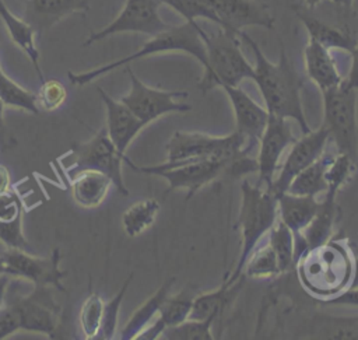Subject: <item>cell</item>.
I'll return each mask as SVG.
<instances>
[{
    "label": "cell",
    "mask_w": 358,
    "mask_h": 340,
    "mask_svg": "<svg viewBox=\"0 0 358 340\" xmlns=\"http://www.w3.org/2000/svg\"><path fill=\"white\" fill-rule=\"evenodd\" d=\"M238 35L255 56L253 81L260 91L267 112L296 122L302 133L310 132L301 99L302 78L288 59L284 43L280 41V57L274 63L266 57L250 35L245 31H239Z\"/></svg>",
    "instance_id": "obj_1"
},
{
    "label": "cell",
    "mask_w": 358,
    "mask_h": 340,
    "mask_svg": "<svg viewBox=\"0 0 358 340\" xmlns=\"http://www.w3.org/2000/svg\"><path fill=\"white\" fill-rule=\"evenodd\" d=\"M295 269L305 291L320 301H327L352 285L355 259L344 242L330 238L322 245L305 249Z\"/></svg>",
    "instance_id": "obj_2"
},
{
    "label": "cell",
    "mask_w": 358,
    "mask_h": 340,
    "mask_svg": "<svg viewBox=\"0 0 358 340\" xmlns=\"http://www.w3.org/2000/svg\"><path fill=\"white\" fill-rule=\"evenodd\" d=\"M278 220L277 196L267 187L252 185L243 179L241 185V208L238 225L241 227V250L232 273L224 280L228 285L242 278L245 262L260 239L268 234Z\"/></svg>",
    "instance_id": "obj_3"
},
{
    "label": "cell",
    "mask_w": 358,
    "mask_h": 340,
    "mask_svg": "<svg viewBox=\"0 0 358 340\" xmlns=\"http://www.w3.org/2000/svg\"><path fill=\"white\" fill-rule=\"evenodd\" d=\"M201 31H203V28L197 22L185 21L180 25H175V27L171 25L165 31L151 36L134 53H131L126 57H122L119 60L110 62L108 64L98 66L88 71H83V73L69 71L67 77L73 85L81 87V85H85L91 81L99 78L101 76H103L117 67L126 66L134 60L144 59V57L158 55V53H169V52L187 53L192 57H194L204 67L207 63V57H206V46H204V42L201 38Z\"/></svg>",
    "instance_id": "obj_4"
},
{
    "label": "cell",
    "mask_w": 358,
    "mask_h": 340,
    "mask_svg": "<svg viewBox=\"0 0 358 340\" xmlns=\"http://www.w3.org/2000/svg\"><path fill=\"white\" fill-rule=\"evenodd\" d=\"M201 38L207 57L203 76L197 83L201 92H207L214 87H235L245 80H253V66L241 49L242 41L238 34L222 28L215 34H208L203 29Z\"/></svg>",
    "instance_id": "obj_5"
},
{
    "label": "cell",
    "mask_w": 358,
    "mask_h": 340,
    "mask_svg": "<svg viewBox=\"0 0 358 340\" xmlns=\"http://www.w3.org/2000/svg\"><path fill=\"white\" fill-rule=\"evenodd\" d=\"M123 154L117 151L115 144L108 136L106 127H101L92 139L85 143H74L64 155V158H73V162L63 164V168L69 178L81 171H98L106 175L117 192L123 196L129 194V189L124 185L122 165L124 162Z\"/></svg>",
    "instance_id": "obj_6"
},
{
    "label": "cell",
    "mask_w": 358,
    "mask_h": 340,
    "mask_svg": "<svg viewBox=\"0 0 358 340\" xmlns=\"http://www.w3.org/2000/svg\"><path fill=\"white\" fill-rule=\"evenodd\" d=\"M357 94V90L348 88L344 83L322 92V127L329 133V139L336 146L337 153L347 154L354 160L358 150Z\"/></svg>",
    "instance_id": "obj_7"
},
{
    "label": "cell",
    "mask_w": 358,
    "mask_h": 340,
    "mask_svg": "<svg viewBox=\"0 0 358 340\" xmlns=\"http://www.w3.org/2000/svg\"><path fill=\"white\" fill-rule=\"evenodd\" d=\"M166 162L197 160H225L232 162L246 150L243 137L235 130L227 136H213L200 132L176 130L166 143Z\"/></svg>",
    "instance_id": "obj_8"
},
{
    "label": "cell",
    "mask_w": 358,
    "mask_h": 340,
    "mask_svg": "<svg viewBox=\"0 0 358 340\" xmlns=\"http://www.w3.org/2000/svg\"><path fill=\"white\" fill-rule=\"evenodd\" d=\"M124 162L137 172L161 176L168 182V189L165 194L183 189L186 190V199L189 200L194 196L203 186L211 183L221 175L227 173L229 161L225 160H197V161H185V162H162L157 165H144L138 167L127 157Z\"/></svg>",
    "instance_id": "obj_9"
},
{
    "label": "cell",
    "mask_w": 358,
    "mask_h": 340,
    "mask_svg": "<svg viewBox=\"0 0 358 340\" xmlns=\"http://www.w3.org/2000/svg\"><path fill=\"white\" fill-rule=\"evenodd\" d=\"M130 78V90L120 101L147 126L161 116L169 113H186L192 106L182 99L187 97L186 91H168L144 84L134 71L126 69Z\"/></svg>",
    "instance_id": "obj_10"
},
{
    "label": "cell",
    "mask_w": 358,
    "mask_h": 340,
    "mask_svg": "<svg viewBox=\"0 0 358 340\" xmlns=\"http://www.w3.org/2000/svg\"><path fill=\"white\" fill-rule=\"evenodd\" d=\"M161 4V0H126L116 18L102 29L91 32L84 46L120 32H137L154 36L165 31L171 25L159 15Z\"/></svg>",
    "instance_id": "obj_11"
},
{
    "label": "cell",
    "mask_w": 358,
    "mask_h": 340,
    "mask_svg": "<svg viewBox=\"0 0 358 340\" xmlns=\"http://www.w3.org/2000/svg\"><path fill=\"white\" fill-rule=\"evenodd\" d=\"M50 285H35L28 295H11L10 302L20 316V327L27 332L48 334L55 339L59 333V305L53 298Z\"/></svg>",
    "instance_id": "obj_12"
},
{
    "label": "cell",
    "mask_w": 358,
    "mask_h": 340,
    "mask_svg": "<svg viewBox=\"0 0 358 340\" xmlns=\"http://www.w3.org/2000/svg\"><path fill=\"white\" fill-rule=\"evenodd\" d=\"M330 141L329 133L320 126L316 130L302 133L288 148V154L284 162L278 167V171L271 182L270 190L278 196L287 192L291 180L306 167L313 164L324 154V148Z\"/></svg>",
    "instance_id": "obj_13"
},
{
    "label": "cell",
    "mask_w": 358,
    "mask_h": 340,
    "mask_svg": "<svg viewBox=\"0 0 358 340\" xmlns=\"http://www.w3.org/2000/svg\"><path fill=\"white\" fill-rule=\"evenodd\" d=\"M295 140L296 137L291 130L288 119L278 118L274 115L268 116L267 125L257 141V185L270 189L271 182L278 171L282 154L289 148V146Z\"/></svg>",
    "instance_id": "obj_14"
},
{
    "label": "cell",
    "mask_w": 358,
    "mask_h": 340,
    "mask_svg": "<svg viewBox=\"0 0 358 340\" xmlns=\"http://www.w3.org/2000/svg\"><path fill=\"white\" fill-rule=\"evenodd\" d=\"M8 266V276L22 277L35 285H50L62 292L66 291L62 280L67 271L60 270V250L53 249L49 257L32 255L31 252L7 248L3 253Z\"/></svg>",
    "instance_id": "obj_15"
},
{
    "label": "cell",
    "mask_w": 358,
    "mask_h": 340,
    "mask_svg": "<svg viewBox=\"0 0 358 340\" xmlns=\"http://www.w3.org/2000/svg\"><path fill=\"white\" fill-rule=\"evenodd\" d=\"M214 13L218 27L238 34L248 27L274 28L275 18L266 4L257 0H204Z\"/></svg>",
    "instance_id": "obj_16"
},
{
    "label": "cell",
    "mask_w": 358,
    "mask_h": 340,
    "mask_svg": "<svg viewBox=\"0 0 358 340\" xmlns=\"http://www.w3.org/2000/svg\"><path fill=\"white\" fill-rule=\"evenodd\" d=\"M220 88L227 94L231 102L235 118V132L243 137L246 150L250 151L253 146L257 144L270 113L266 106L257 104L239 85H222Z\"/></svg>",
    "instance_id": "obj_17"
},
{
    "label": "cell",
    "mask_w": 358,
    "mask_h": 340,
    "mask_svg": "<svg viewBox=\"0 0 358 340\" xmlns=\"http://www.w3.org/2000/svg\"><path fill=\"white\" fill-rule=\"evenodd\" d=\"M98 94L106 108V132L117 151L126 155V150L145 125L119 99L112 98L102 88Z\"/></svg>",
    "instance_id": "obj_18"
},
{
    "label": "cell",
    "mask_w": 358,
    "mask_h": 340,
    "mask_svg": "<svg viewBox=\"0 0 358 340\" xmlns=\"http://www.w3.org/2000/svg\"><path fill=\"white\" fill-rule=\"evenodd\" d=\"M88 10V0H27L24 20L36 34H42L62 18L77 11Z\"/></svg>",
    "instance_id": "obj_19"
},
{
    "label": "cell",
    "mask_w": 358,
    "mask_h": 340,
    "mask_svg": "<svg viewBox=\"0 0 358 340\" xmlns=\"http://www.w3.org/2000/svg\"><path fill=\"white\" fill-rule=\"evenodd\" d=\"M303 64L308 78L320 90V92L334 88L343 83L337 64L330 49L309 38L303 48Z\"/></svg>",
    "instance_id": "obj_20"
},
{
    "label": "cell",
    "mask_w": 358,
    "mask_h": 340,
    "mask_svg": "<svg viewBox=\"0 0 358 340\" xmlns=\"http://www.w3.org/2000/svg\"><path fill=\"white\" fill-rule=\"evenodd\" d=\"M295 15L303 24L309 38L315 39L327 49H340L344 52H351L357 43V38L348 31L336 28L315 15H312L305 6H292Z\"/></svg>",
    "instance_id": "obj_21"
},
{
    "label": "cell",
    "mask_w": 358,
    "mask_h": 340,
    "mask_svg": "<svg viewBox=\"0 0 358 340\" xmlns=\"http://www.w3.org/2000/svg\"><path fill=\"white\" fill-rule=\"evenodd\" d=\"M320 201L313 196H299L284 192L277 196L278 220L295 235H299L313 220Z\"/></svg>",
    "instance_id": "obj_22"
},
{
    "label": "cell",
    "mask_w": 358,
    "mask_h": 340,
    "mask_svg": "<svg viewBox=\"0 0 358 340\" xmlns=\"http://www.w3.org/2000/svg\"><path fill=\"white\" fill-rule=\"evenodd\" d=\"M74 201L85 208L98 207L106 197L112 180L98 171H81L70 178Z\"/></svg>",
    "instance_id": "obj_23"
},
{
    "label": "cell",
    "mask_w": 358,
    "mask_h": 340,
    "mask_svg": "<svg viewBox=\"0 0 358 340\" xmlns=\"http://www.w3.org/2000/svg\"><path fill=\"white\" fill-rule=\"evenodd\" d=\"M176 278L169 277L164 284L147 299L144 301L126 322L123 329L120 330V340H134L137 336L158 316L159 309L165 301V298L171 294V288L173 287Z\"/></svg>",
    "instance_id": "obj_24"
},
{
    "label": "cell",
    "mask_w": 358,
    "mask_h": 340,
    "mask_svg": "<svg viewBox=\"0 0 358 340\" xmlns=\"http://www.w3.org/2000/svg\"><path fill=\"white\" fill-rule=\"evenodd\" d=\"M0 18L4 22L11 41L21 50L25 52V55L29 57L41 83H43L45 78H43V73L39 66V50L35 45V34H36L35 29L24 18L14 15L8 10V7L6 6V3L3 0H0Z\"/></svg>",
    "instance_id": "obj_25"
},
{
    "label": "cell",
    "mask_w": 358,
    "mask_h": 340,
    "mask_svg": "<svg viewBox=\"0 0 358 340\" xmlns=\"http://www.w3.org/2000/svg\"><path fill=\"white\" fill-rule=\"evenodd\" d=\"M337 192L326 190L324 199L320 200L319 208L310 224L301 232L303 241L306 242V249L324 243L331 238L333 227L337 220V206H336Z\"/></svg>",
    "instance_id": "obj_26"
},
{
    "label": "cell",
    "mask_w": 358,
    "mask_h": 340,
    "mask_svg": "<svg viewBox=\"0 0 358 340\" xmlns=\"http://www.w3.org/2000/svg\"><path fill=\"white\" fill-rule=\"evenodd\" d=\"M239 284L241 280L232 285H228L225 281H222L218 288L210 292H199L194 297L189 319L204 320L208 318H214L217 320L218 316L224 312L225 306L229 304V301L235 297Z\"/></svg>",
    "instance_id": "obj_27"
},
{
    "label": "cell",
    "mask_w": 358,
    "mask_h": 340,
    "mask_svg": "<svg viewBox=\"0 0 358 340\" xmlns=\"http://www.w3.org/2000/svg\"><path fill=\"white\" fill-rule=\"evenodd\" d=\"M331 155L323 154L313 164L302 169L288 185L287 192L299 196H313L317 197L327 190L326 168Z\"/></svg>",
    "instance_id": "obj_28"
},
{
    "label": "cell",
    "mask_w": 358,
    "mask_h": 340,
    "mask_svg": "<svg viewBox=\"0 0 358 340\" xmlns=\"http://www.w3.org/2000/svg\"><path fill=\"white\" fill-rule=\"evenodd\" d=\"M267 241L271 245L280 273H288L295 269L296 263V249H295V234L280 220L271 227L267 234Z\"/></svg>",
    "instance_id": "obj_29"
},
{
    "label": "cell",
    "mask_w": 358,
    "mask_h": 340,
    "mask_svg": "<svg viewBox=\"0 0 358 340\" xmlns=\"http://www.w3.org/2000/svg\"><path fill=\"white\" fill-rule=\"evenodd\" d=\"M159 208L161 206L155 199H144L131 204L122 215L124 232L131 238L143 234L154 224Z\"/></svg>",
    "instance_id": "obj_30"
},
{
    "label": "cell",
    "mask_w": 358,
    "mask_h": 340,
    "mask_svg": "<svg viewBox=\"0 0 358 340\" xmlns=\"http://www.w3.org/2000/svg\"><path fill=\"white\" fill-rule=\"evenodd\" d=\"M197 294L199 292L196 291V288L186 287L173 295L169 294L165 298L158 313V319L162 322L165 329L179 325L186 319H189L193 301Z\"/></svg>",
    "instance_id": "obj_31"
},
{
    "label": "cell",
    "mask_w": 358,
    "mask_h": 340,
    "mask_svg": "<svg viewBox=\"0 0 358 340\" xmlns=\"http://www.w3.org/2000/svg\"><path fill=\"white\" fill-rule=\"evenodd\" d=\"M278 274H281L278 269V262L268 241L264 245L256 246L252 250L248 260L245 262L242 271V277L246 276L255 280L273 278Z\"/></svg>",
    "instance_id": "obj_32"
},
{
    "label": "cell",
    "mask_w": 358,
    "mask_h": 340,
    "mask_svg": "<svg viewBox=\"0 0 358 340\" xmlns=\"http://www.w3.org/2000/svg\"><path fill=\"white\" fill-rule=\"evenodd\" d=\"M0 101L4 106L18 108L34 115L41 112L36 105V94L17 84L3 70L0 71Z\"/></svg>",
    "instance_id": "obj_33"
},
{
    "label": "cell",
    "mask_w": 358,
    "mask_h": 340,
    "mask_svg": "<svg viewBox=\"0 0 358 340\" xmlns=\"http://www.w3.org/2000/svg\"><path fill=\"white\" fill-rule=\"evenodd\" d=\"M215 319L208 318L204 320L186 319L185 322L166 327L161 337L168 340H213V325Z\"/></svg>",
    "instance_id": "obj_34"
},
{
    "label": "cell",
    "mask_w": 358,
    "mask_h": 340,
    "mask_svg": "<svg viewBox=\"0 0 358 340\" xmlns=\"http://www.w3.org/2000/svg\"><path fill=\"white\" fill-rule=\"evenodd\" d=\"M133 274H130L119 292L109 299L108 302H103V311H102V319H101V326L99 330L95 336V340H110L115 339L116 334V327H117V319H119V309L122 305V301L124 298V294L130 285Z\"/></svg>",
    "instance_id": "obj_35"
},
{
    "label": "cell",
    "mask_w": 358,
    "mask_h": 340,
    "mask_svg": "<svg viewBox=\"0 0 358 340\" xmlns=\"http://www.w3.org/2000/svg\"><path fill=\"white\" fill-rule=\"evenodd\" d=\"M355 172V160L347 154L337 153L331 155L326 168L327 190L337 192L352 179Z\"/></svg>",
    "instance_id": "obj_36"
},
{
    "label": "cell",
    "mask_w": 358,
    "mask_h": 340,
    "mask_svg": "<svg viewBox=\"0 0 358 340\" xmlns=\"http://www.w3.org/2000/svg\"><path fill=\"white\" fill-rule=\"evenodd\" d=\"M102 311H103V299L95 294L91 292L83 302L80 309V327L87 340H94L102 319Z\"/></svg>",
    "instance_id": "obj_37"
},
{
    "label": "cell",
    "mask_w": 358,
    "mask_h": 340,
    "mask_svg": "<svg viewBox=\"0 0 358 340\" xmlns=\"http://www.w3.org/2000/svg\"><path fill=\"white\" fill-rule=\"evenodd\" d=\"M161 3L171 7L187 22H196V20L204 18L218 25L217 17L207 7L204 0H161Z\"/></svg>",
    "instance_id": "obj_38"
},
{
    "label": "cell",
    "mask_w": 358,
    "mask_h": 340,
    "mask_svg": "<svg viewBox=\"0 0 358 340\" xmlns=\"http://www.w3.org/2000/svg\"><path fill=\"white\" fill-rule=\"evenodd\" d=\"M36 94V105L39 108V111H45V112H53L56 111L59 106H62V104L66 101L67 97V91L66 87L55 78L46 80L41 84V88Z\"/></svg>",
    "instance_id": "obj_39"
},
{
    "label": "cell",
    "mask_w": 358,
    "mask_h": 340,
    "mask_svg": "<svg viewBox=\"0 0 358 340\" xmlns=\"http://www.w3.org/2000/svg\"><path fill=\"white\" fill-rule=\"evenodd\" d=\"M0 241L7 248L29 252L28 242L22 234V217L13 221H0Z\"/></svg>",
    "instance_id": "obj_40"
},
{
    "label": "cell",
    "mask_w": 358,
    "mask_h": 340,
    "mask_svg": "<svg viewBox=\"0 0 358 340\" xmlns=\"http://www.w3.org/2000/svg\"><path fill=\"white\" fill-rule=\"evenodd\" d=\"M22 217V203L11 189L0 193V221H13Z\"/></svg>",
    "instance_id": "obj_41"
},
{
    "label": "cell",
    "mask_w": 358,
    "mask_h": 340,
    "mask_svg": "<svg viewBox=\"0 0 358 340\" xmlns=\"http://www.w3.org/2000/svg\"><path fill=\"white\" fill-rule=\"evenodd\" d=\"M326 305H345V306H358V285L350 287L341 294L323 301Z\"/></svg>",
    "instance_id": "obj_42"
},
{
    "label": "cell",
    "mask_w": 358,
    "mask_h": 340,
    "mask_svg": "<svg viewBox=\"0 0 358 340\" xmlns=\"http://www.w3.org/2000/svg\"><path fill=\"white\" fill-rule=\"evenodd\" d=\"M350 53H351V66H350L348 74L343 78V83L348 88L358 91V41Z\"/></svg>",
    "instance_id": "obj_43"
},
{
    "label": "cell",
    "mask_w": 358,
    "mask_h": 340,
    "mask_svg": "<svg viewBox=\"0 0 358 340\" xmlns=\"http://www.w3.org/2000/svg\"><path fill=\"white\" fill-rule=\"evenodd\" d=\"M11 189V178L8 169L0 164V193Z\"/></svg>",
    "instance_id": "obj_44"
},
{
    "label": "cell",
    "mask_w": 358,
    "mask_h": 340,
    "mask_svg": "<svg viewBox=\"0 0 358 340\" xmlns=\"http://www.w3.org/2000/svg\"><path fill=\"white\" fill-rule=\"evenodd\" d=\"M3 111H4V105L3 102L0 101V143L1 144H7V129H6V125H4V119H3Z\"/></svg>",
    "instance_id": "obj_45"
},
{
    "label": "cell",
    "mask_w": 358,
    "mask_h": 340,
    "mask_svg": "<svg viewBox=\"0 0 358 340\" xmlns=\"http://www.w3.org/2000/svg\"><path fill=\"white\" fill-rule=\"evenodd\" d=\"M336 6H338V7H343V8H351L352 7V3H354V0H331Z\"/></svg>",
    "instance_id": "obj_46"
},
{
    "label": "cell",
    "mask_w": 358,
    "mask_h": 340,
    "mask_svg": "<svg viewBox=\"0 0 358 340\" xmlns=\"http://www.w3.org/2000/svg\"><path fill=\"white\" fill-rule=\"evenodd\" d=\"M0 274H8V266L4 259V255H0Z\"/></svg>",
    "instance_id": "obj_47"
},
{
    "label": "cell",
    "mask_w": 358,
    "mask_h": 340,
    "mask_svg": "<svg viewBox=\"0 0 358 340\" xmlns=\"http://www.w3.org/2000/svg\"><path fill=\"white\" fill-rule=\"evenodd\" d=\"M323 0H303V6L310 10V8H315L317 4H320Z\"/></svg>",
    "instance_id": "obj_48"
},
{
    "label": "cell",
    "mask_w": 358,
    "mask_h": 340,
    "mask_svg": "<svg viewBox=\"0 0 358 340\" xmlns=\"http://www.w3.org/2000/svg\"><path fill=\"white\" fill-rule=\"evenodd\" d=\"M0 71H1V66H0Z\"/></svg>",
    "instance_id": "obj_49"
}]
</instances>
